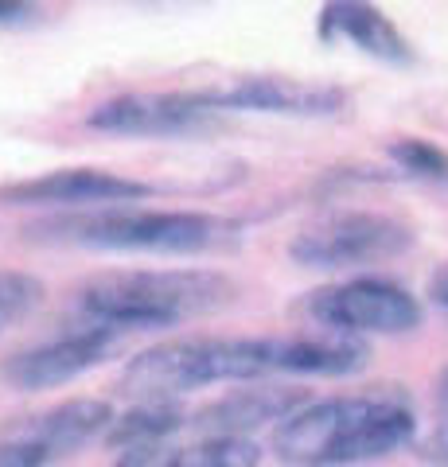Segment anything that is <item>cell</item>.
Masks as SVG:
<instances>
[{
  "label": "cell",
  "mask_w": 448,
  "mask_h": 467,
  "mask_svg": "<svg viewBox=\"0 0 448 467\" xmlns=\"http://www.w3.org/2000/svg\"><path fill=\"white\" fill-rule=\"evenodd\" d=\"M320 39H347L355 43L359 51H367L382 63H394V67H406L413 63V47L410 39L398 32L390 16L370 5V0H324L320 8Z\"/></svg>",
  "instance_id": "obj_12"
},
{
  "label": "cell",
  "mask_w": 448,
  "mask_h": 467,
  "mask_svg": "<svg viewBox=\"0 0 448 467\" xmlns=\"http://www.w3.org/2000/svg\"><path fill=\"white\" fill-rule=\"evenodd\" d=\"M234 300V285L211 269H133L106 273L78 288V308L98 327L141 331L172 327L219 312Z\"/></svg>",
  "instance_id": "obj_2"
},
{
  "label": "cell",
  "mask_w": 448,
  "mask_h": 467,
  "mask_svg": "<svg viewBox=\"0 0 448 467\" xmlns=\"http://www.w3.org/2000/svg\"><path fill=\"white\" fill-rule=\"evenodd\" d=\"M180 467H262V448L250 436H207L203 444L183 448Z\"/></svg>",
  "instance_id": "obj_16"
},
{
  "label": "cell",
  "mask_w": 448,
  "mask_h": 467,
  "mask_svg": "<svg viewBox=\"0 0 448 467\" xmlns=\"http://www.w3.org/2000/svg\"><path fill=\"white\" fill-rule=\"evenodd\" d=\"M113 425V409L102 398H75V401H63L55 405L51 413L36 417L20 436H27L32 444H39L47 451V460L55 456H67V451L82 448L86 441L109 432Z\"/></svg>",
  "instance_id": "obj_14"
},
{
  "label": "cell",
  "mask_w": 448,
  "mask_h": 467,
  "mask_svg": "<svg viewBox=\"0 0 448 467\" xmlns=\"http://www.w3.org/2000/svg\"><path fill=\"white\" fill-rule=\"evenodd\" d=\"M305 312L324 331L343 335H406L422 327V304L386 276H355L343 285L316 288Z\"/></svg>",
  "instance_id": "obj_6"
},
{
  "label": "cell",
  "mask_w": 448,
  "mask_h": 467,
  "mask_svg": "<svg viewBox=\"0 0 448 467\" xmlns=\"http://www.w3.org/2000/svg\"><path fill=\"white\" fill-rule=\"evenodd\" d=\"M425 296H429V304H437V308H444V312H448V261H444V265L432 269L429 285H425Z\"/></svg>",
  "instance_id": "obj_22"
},
{
  "label": "cell",
  "mask_w": 448,
  "mask_h": 467,
  "mask_svg": "<svg viewBox=\"0 0 448 467\" xmlns=\"http://www.w3.org/2000/svg\"><path fill=\"white\" fill-rule=\"evenodd\" d=\"M413 245V234L406 223L390 214L370 211H347L331 214L324 223L300 230L288 257L305 269H355V265H379Z\"/></svg>",
  "instance_id": "obj_5"
},
{
  "label": "cell",
  "mask_w": 448,
  "mask_h": 467,
  "mask_svg": "<svg viewBox=\"0 0 448 467\" xmlns=\"http://www.w3.org/2000/svg\"><path fill=\"white\" fill-rule=\"evenodd\" d=\"M43 463H47V451L32 444L27 436L0 441V467H43Z\"/></svg>",
  "instance_id": "obj_20"
},
{
  "label": "cell",
  "mask_w": 448,
  "mask_h": 467,
  "mask_svg": "<svg viewBox=\"0 0 448 467\" xmlns=\"http://www.w3.org/2000/svg\"><path fill=\"white\" fill-rule=\"evenodd\" d=\"M370 350L359 335L320 331V335H288L273 339V367L277 374H308V378H347L367 367Z\"/></svg>",
  "instance_id": "obj_13"
},
{
  "label": "cell",
  "mask_w": 448,
  "mask_h": 467,
  "mask_svg": "<svg viewBox=\"0 0 448 467\" xmlns=\"http://www.w3.org/2000/svg\"><path fill=\"white\" fill-rule=\"evenodd\" d=\"M180 463H183V448L144 444V448H129L113 467H180Z\"/></svg>",
  "instance_id": "obj_19"
},
{
  "label": "cell",
  "mask_w": 448,
  "mask_h": 467,
  "mask_svg": "<svg viewBox=\"0 0 448 467\" xmlns=\"http://www.w3.org/2000/svg\"><path fill=\"white\" fill-rule=\"evenodd\" d=\"M86 125L113 137H195L211 109L195 94H118L86 113Z\"/></svg>",
  "instance_id": "obj_8"
},
{
  "label": "cell",
  "mask_w": 448,
  "mask_h": 467,
  "mask_svg": "<svg viewBox=\"0 0 448 467\" xmlns=\"http://www.w3.org/2000/svg\"><path fill=\"white\" fill-rule=\"evenodd\" d=\"M437 409H441V413H448V370L437 378Z\"/></svg>",
  "instance_id": "obj_24"
},
{
  "label": "cell",
  "mask_w": 448,
  "mask_h": 467,
  "mask_svg": "<svg viewBox=\"0 0 448 467\" xmlns=\"http://www.w3.org/2000/svg\"><path fill=\"white\" fill-rule=\"evenodd\" d=\"M390 160L406 171V175H417V180H441L448 183V152L429 144L422 137H398L390 140Z\"/></svg>",
  "instance_id": "obj_17"
},
{
  "label": "cell",
  "mask_w": 448,
  "mask_h": 467,
  "mask_svg": "<svg viewBox=\"0 0 448 467\" xmlns=\"http://www.w3.org/2000/svg\"><path fill=\"white\" fill-rule=\"evenodd\" d=\"M51 242L86 245V250H121V254H207L238 234V223L199 211H94L86 218H59L39 226Z\"/></svg>",
  "instance_id": "obj_4"
},
{
  "label": "cell",
  "mask_w": 448,
  "mask_h": 467,
  "mask_svg": "<svg viewBox=\"0 0 448 467\" xmlns=\"http://www.w3.org/2000/svg\"><path fill=\"white\" fill-rule=\"evenodd\" d=\"M273 367V339H207V335H187L168 339L129 362L118 378V393L133 401L176 398V393L219 386V382H257Z\"/></svg>",
  "instance_id": "obj_3"
},
{
  "label": "cell",
  "mask_w": 448,
  "mask_h": 467,
  "mask_svg": "<svg viewBox=\"0 0 448 467\" xmlns=\"http://www.w3.org/2000/svg\"><path fill=\"white\" fill-rule=\"evenodd\" d=\"M152 187L125 180L102 168H63L39 180L0 187V202L8 207H94V202H137L149 199Z\"/></svg>",
  "instance_id": "obj_10"
},
{
  "label": "cell",
  "mask_w": 448,
  "mask_h": 467,
  "mask_svg": "<svg viewBox=\"0 0 448 467\" xmlns=\"http://www.w3.org/2000/svg\"><path fill=\"white\" fill-rule=\"evenodd\" d=\"M36 16L32 0H0V24H27Z\"/></svg>",
  "instance_id": "obj_23"
},
{
  "label": "cell",
  "mask_w": 448,
  "mask_h": 467,
  "mask_svg": "<svg viewBox=\"0 0 448 467\" xmlns=\"http://www.w3.org/2000/svg\"><path fill=\"white\" fill-rule=\"evenodd\" d=\"M195 98L214 109H250V113H281V117H336L347 106V90L324 82H293L277 75H250L226 86L195 90Z\"/></svg>",
  "instance_id": "obj_9"
},
{
  "label": "cell",
  "mask_w": 448,
  "mask_h": 467,
  "mask_svg": "<svg viewBox=\"0 0 448 467\" xmlns=\"http://www.w3.org/2000/svg\"><path fill=\"white\" fill-rule=\"evenodd\" d=\"M417 436L410 398L394 386L305 405L273 432V451L300 467L367 463L406 448Z\"/></svg>",
  "instance_id": "obj_1"
},
{
  "label": "cell",
  "mask_w": 448,
  "mask_h": 467,
  "mask_svg": "<svg viewBox=\"0 0 448 467\" xmlns=\"http://www.w3.org/2000/svg\"><path fill=\"white\" fill-rule=\"evenodd\" d=\"M187 425V413L176 398H156V401H137L133 409H125L121 417H113V425L106 432V444L129 451L144 444H164L172 432H180Z\"/></svg>",
  "instance_id": "obj_15"
},
{
  "label": "cell",
  "mask_w": 448,
  "mask_h": 467,
  "mask_svg": "<svg viewBox=\"0 0 448 467\" xmlns=\"http://www.w3.org/2000/svg\"><path fill=\"white\" fill-rule=\"evenodd\" d=\"M43 304V281L32 273L0 269V331H8L16 319L32 316Z\"/></svg>",
  "instance_id": "obj_18"
},
{
  "label": "cell",
  "mask_w": 448,
  "mask_h": 467,
  "mask_svg": "<svg viewBox=\"0 0 448 467\" xmlns=\"http://www.w3.org/2000/svg\"><path fill=\"white\" fill-rule=\"evenodd\" d=\"M308 401L305 389L297 386H250V389H234L226 398L203 405L195 413L192 425L203 436H250L257 429L269 425H285L288 417H297Z\"/></svg>",
  "instance_id": "obj_11"
},
{
  "label": "cell",
  "mask_w": 448,
  "mask_h": 467,
  "mask_svg": "<svg viewBox=\"0 0 448 467\" xmlns=\"http://www.w3.org/2000/svg\"><path fill=\"white\" fill-rule=\"evenodd\" d=\"M422 460L437 463V467H448V413H441V420L432 425V432L422 441Z\"/></svg>",
  "instance_id": "obj_21"
},
{
  "label": "cell",
  "mask_w": 448,
  "mask_h": 467,
  "mask_svg": "<svg viewBox=\"0 0 448 467\" xmlns=\"http://www.w3.org/2000/svg\"><path fill=\"white\" fill-rule=\"evenodd\" d=\"M121 347V331L118 327H82V331H70L55 343H43L32 350H20L12 355L0 374L12 389H55V386H67L75 382L78 374L102 367L106 358L118 355Z\"/></svg>",
  "instance_id": "obj_7"
}]
</instances>
